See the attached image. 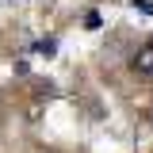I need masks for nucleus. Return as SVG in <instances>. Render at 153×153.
<instances>
[{"mask_svg": "<svg viewBox=\"0 0 153 153\" xmlns=\"http://www.w3.org/2000/svg\"><path fill=\"white\" fill-rule=\"evenodd\" d=\"M35 50H38V54H54V50H57V42H54V38H38V42H35Z\"/></svg>", "mask_w": 153, "mask_h": 153, "instance_id": "nucleus-2", "label": "nucleus"}, {"mask_svg": "<svg viewBox=\"0 0 153 153\" xmlns=\"http://www.w3.org/2000/svg\"><path fill=\"white\" fill-rule=\"evenodd\" d=\"M134 73H138V76H149V80H153V42H146V46L134 54Z\"/></svg>", "mask_w": 153, "mask_h": 153, "instance_id": "nucleus-1", "label": "nucleus"}]
</instances>
